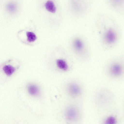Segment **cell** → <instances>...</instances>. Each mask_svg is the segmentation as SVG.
Wrapping results in <instances>:
<instances>
[{"mask_svg":"<svg viewBox=\"0 0 124 124\" xmlns=\"http://www.w3.org/2000/svg\"><path fill=\"white\" fill-rule=\"evenodd\" d=\"M6 8L7 10L10 13H14L17 9L16 5L13 2H9L7 4Z\"/></svg>","mask_w":124,"mask_h":124,"instance_id":"ba28073f","label":"cell"},{"mask_svg":"<svg viewBox=\"0 0 124 124\" xmlns=\"http://www.w3.org/2000/svg\"><path fill=\"white\" fill-rule=\"evenodd\" d=\"M116 120L115 118L112 116L108 117L105 120V124H115Z\"/></svg>","mask_w":124,"mask_h":124,"instance_id":"7c38bea8","label":"cell"},{"mask_svg":"<svg viewBox=\"0 0 124 124\" xmlns=\"http://www.w3.org/2000/svg\"><path fill=\"white\" fill-rule=\"evenodd\" d=\"M45 7L49 11L53 13L56 11V8L53 2L51 0H48L45 3Z\"/></svg>","mask_w":124,"mask_h":124,"instance_id":"5b68a950","label":"cell"},{"mask_svg":"<svg viewBox=\"0 0 124 124\" xmlns=\"http://www.w3.org/2000/svg\"><path fill=\"white\" fill-rule=\"evenodd\" d=\"M67 90L69 94L73 96L78 95L81 92L80 86L74 83H71L69 84L68 86Z\"/></svg>","mask_w":124,"mask_h":124,"instance_id":"7a4b0ae2","label":"cell"},{"mask_svg":"<svg viewBox=\"0 0 124 124\" xmlns=\"http://www.w3.org/2000/svg\"><path fill=\"white\" fill-rule=\"evenodd\" d=\"M56 63L57 66L60 69L64 70H66L68 69V66L67 64L63 60H57Z\"/></svg>","mask_w":124,"mask_h":124,"instance_id":"9c48e42d","label":"cell"},{"mask_svg":"<svg viewBox=\"0 0 124 124\" xmlns=\"http://www.w3.org/2000/svg\"><path fill=\"white\" fill-rule=\"evenodd\" d=\"M27 40L30 42L34 41L37 39L36 36L35 34L31 32L28 31L26 33Z\"/></svg>","mask_w":124,"mask_h":124,"instance_id":"30bf717a","label":"cell"},{"mask_svg":"<svg viewBox=\"0 0 124 124\" xmlns=\"http://www.w3.org/2000/svg\"><path fill=\"white\" fill-rule=\"evenodd\" d=\"M3 70L7 75L10 76L14 72L15 69L13 67L10 65H6L3 67Z\"/></svg>","mask_w":124,"mask_h":124,"instance_id":"52a82bcc","label":"cell"},{"mask_svg":"<svg viewBox=\"0 0 124 124\" xmlns=\"http://www.w3.org/2000/svg\"><path fill=\"white\" fill-rule=\"evenodd\" d=\"M27 89L29 93L32 95H36L39 92V90L38 87L34 84H30L27 87Z\"/></svg>","mask_w":124,"mask_h":124,"instance_id":"277c9868","label":"cell"},{"mask_svg":"<svg viewBox=\"0 0 124 124\" xmlns=\"http://www.w3.org/2000/svg\"><path fill=\"white\" fill-rule=\"evenodd\" d=\"M111 72L115 76L120 75L122 71V69L120 66L118 64H115L112 66L111 69Z\"/></svg>","mask_w":124,"mask_h":124,"instance_id":"8992f818","label":"cell"},{"mask_svg":"<svg viewBox=\"0 0 124 124\" xmlns=\"http://www.w3.org/2000/svg\"><path fill=\"white\" fill-rule=\"evenodd\" d=\"M78 111L74 107H69L67 108L65 112V116L68 121L71 122L76 120L78 117Z\"/></svg>","mask_w":124,"mask_h":124,"instance_id":"6da1fadb","label":"cell"},{"mask_svg":"<svg viewBox=\"0 0 124 124\" xmlns=\"http://www.w3.org/2000/svg\"><path fill=\"white\" fill-rule=\"evenodd\" d=\"M74 45L75 48L78 50H81L83 47V44L82 41L78 39L75 40Z\"/></svg>","mask_w":124,"mask_h":124,"instance_id":"8fae6325","label":"cell"},{"mask_svg":"<svg viewBox=\"0 0 124 124\" xmlns=\"http://www.w3.org/2000/svg\"><path fill=\"white\" fill-rule=\"evenodd\" d=\"M105 38L107 42L111 43L115 40L116 35L114 31L112 30H109L106 33Z\"/></svg>","mask_w":124,"mask_h":124,"instance_id":"3957f363","label":"cell"}]
</instances>
